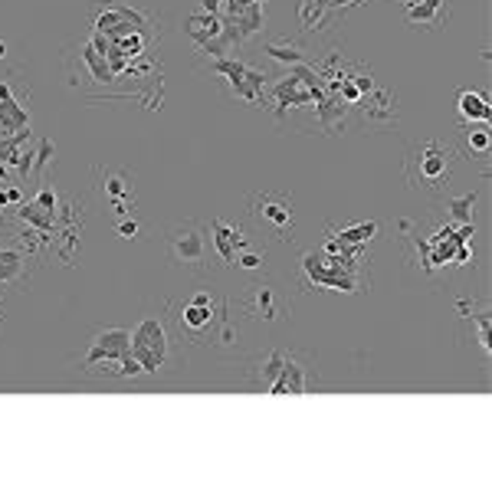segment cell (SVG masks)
Instances as JSON below:
<instances>
[{"mask_svg":"<svg viewBox=\"0 0 492 492\" xmlns=\"http://www.w3.org/2000/svg\"><path fill=\"white\" fill-rule=\"evenodd\" d=\"M460 164V151L443 145L436 138H427L407 151V181L413 191H443L453 181V171Z\"/></svg>","mask_w":492,"mask_h":492,"instance_id":"1","label":"cell"},{"mask_svg":"<svg viewBox=\"0 0 492 492\" xmlns=\"http://www.w3.org/2000/svg\"><path fill=\"white\" fill-rule=\"evenodd\" d=\"M168 250L171 259L184 269H207L210 246H207V226L201 220H184V224L168 230Z\"/></svg>","mask_w":492,"mask_h":492,"instance_id":"2","label":"cell"},{"mask_svg":"<svg viewBox=\"0 0 492 492\" xmlns=\"http://www.w3.org/2000/svg\"><path fill=\"white\" fill-rule=\"evenodd\" d=\"M131 355L141 361L145 374H158L171 358V338L158 318H145L131 331Z\"/></svg>","mask_w":492,"mask_h":492,"instance_id":"3","label":"cell"},{"mask_svg":"<svg viewBox=\"0 0 492 492\" xmlns=\"http://www.w3.org/2000/svg\"><path fill=\"white\" fill-rule=\"evenodd\" d=\"M220 318H224V315H220L217 302L204 306V302L187 298L184 306L178 308V315H174V328H178V335L184 341H191V345H210Z\"/></svg>","mask_w":492,"mask_h":492,"instance_id":"4","label":"cell"},{"mask_svg":"<svg viewBox=\"0 0 492 492\" xmlns=\"http://www.w3.org/2000/svg\"><path fill=\"white\" fill-rule=\"evenodd\" d=\"M210 69H214L217 76H224L226 86L234 89L236 99L253 102V105L263 102V89H266V76H263V73L250 69V66L240 63V59H226V56L210 59Z\"/></svg>","mask_w":492,"mask_h":492,"instance_id":"5","label":"cell"},{"mask_svg":"<svg viewBox=\"0 0 492 492\" xmlns=\"http://www.w3.org/2000/svg\"><path fill=\"white\" fill-rule=\"evenodd\" d=\"M125 351H131V331L129 328H105V331H99L96 338H92L89 355L82 358V368L92 371L96 364L115 361V358H121Z\"/></svg>","mask_w":492,"mask_h":492,"instance_id":"6","label":"cell"},{"mask_svg":"<svg viewBox=\"0 0 492 492\" xmlns=\"http://www.w3.org/2000/svg\"><path fill=\"white\" fill-rule=\"evenodd\" d=\"M253 214H256L259 220H266V224L273 226L279 236H283L286 230H292V226H296L292 197H286V194H259L256 201H253Z\"/></svg>","mask_w":492,"mask_h":492,"instance_id":"7","label":"cell"},{"mask_svg":"<svg viewBox=\"0 0 492 492\" xmlns=\"http://www.w3.org/2000/svg\"><path fill=\"white\" fill-rule=\"evenodd\" d=\"M269 394H306L308 391V368L302 364L298 355H286L283 368L276 374V381L269 384Z\"/></svg>","mask_w":492,"mask_h":492,"instance_id":"8","label":"cell"},{"mask_svg":"<svg viewBox=\"0 0 492 492\" xmlns=\"http://www.w3.org/2000/svg\"><path fill=\"white\" fill-rule=\"evenodd\" d=\"M210 234H214V250H217L220 263L224 266H234L236 263V253L246 246V236H243L240 226H230L224 220H214L210 224Z\"/></svg>","mask_w":492,"mask_h":492,"instance_id":"9","label":"cell"},{"mask_svg":"<svg viewBox=\"0 0 492 492\" xmlns=\"http://www.w3.org/2000/svg\"><path fill=\"white\" fill-rule=\"evenodd\" d=\"M187 33L194 36L197 43H201L204 49L207 46H214V43L224 36V20H220L217 14H194V16H187Z\"/></svg>","mask_w":492,"mask_h":492,"instance_id":"10","label":"cell"},{"mask_svg":"<svg viewBox=\"0 0 492 492\" xmlns=\"http://www.w3.org/2000/svg\"><path fill=\"white\" fill-rule=\"evenodd\" d=\"M26 129H30V115H26L24 105H16V99H0V138Z\"/></svg>","mask_w":492,"mask_h":492,"instance_id":"11","label":"cell"},{"mask_svg":"<svg viewBox=\"0 0 492 492\" xmlns=\"http://www.w3.org/2000/svg\"><path fill=\"white\" fill-rule=\"evenodd\" d=\"M443 14H446V0H411V4H407V20H411L413 26L440 24Z\"/></svg>","mask_w":492,"mask_h":492,"instance_id":"12","label":"cell"},{"mask_svg":"<svg viewBox=\"0 0 492 492\" xmlns=\"http://www.w3.org/2000/svg\"><path fill=\"white\" fill-rule=\"evenodd\" d=\"M16 217L30 224L33 230H40V234H49V230H56V214L53 210H43L36 201H26V204H16Z\"/></svg>","mask_w":492,"mask_h":492,"instance_id":"13","label":"cell"},{"mask_svg":"<svg viewBox=\"0 0 492 492\" xmlns=\"http://www.w3.org/2000/svg\"><path fill=\"white\" fill-rule=\"evenodd\" d=\"M246 315H256V318H266L273 322L279 315V306H276V292L269 286H253L250 302H246Z\"/></svg>","mask_w":492,"mask_h":492,"instance_id":"14","label":"cell"},{"mask_svg":"<svg viewBox=\"0 0 492 492\" xmlns=\"http://www.w3.org/2000/svg\"><path fill=\"white\" fill-rule=\"evenodd\" d=\"M374 234H378V224L374 220H364L358 226H345V230H331V236L341 243V246H364V243H371Z\"/></svg>","mask_w":492,"mask_h":492,"instance_id":"15","label":"cell"},{"mask_svg":"<svg viewBox=\"0 0 492 492\" xmlns=\"http://www.w3.org/2000/svg\"><path fill=\"white\" fill-rule=\"evenodd\" d=\"M460 115L466 121H489V102H486L483 92H460Z\"/></svg>","mask_w":492,"mask_h":492,"instance_id":"16","label":"cell"},{"mask_svg":"<svg viewBox=\"0 0 492 492\" xmlns=\"http://www.w3.org/2000/svg\"><path fill=\"white\" fill-rule=\"evenodd\" d=\"M26 269V253L24 250H0V286L20 279Z\"/></svg>","mask_w":492,"mask_h":492,"instance_id":"17","label":"cell"},{"mask_svg":"<svg viewBox=\"0 0 492 492\" xmlns=\"http://www.w3.org/2000/svg\"><path fill=\"white\" fill-rule=\"evenodd\" d=\"M466 148L473 154H489V129H486V121H469Z\"/></svg>","mask_w":492,"mask_h":492,"instance_id":"18","label":"cell"},{"mask_svg":"<svg viewBox=\"0 0 492 492\" xmlns=\"http://www.w3.org/2000/svg\"><path fill=\"white\" fill-rule=\"evenodd\" d=\"M473 204H476V194H463L460 201L446 204V210H450L453 220H460V224H473Z\"/></svg>","mask_w":492,"mask_h":492,"instance_id":"19","label":"cell"},{"mask_svg":"<svg viewBox=\"0 0 492 492\" xmlns=\"http://www.w3.org/2000/svg\"><path fill=\"white\" fill-rule=\"evenodd\" d=\"M105 194L112 197V201H125L131 197V184L125 181V174H105Z\"/></svg>","mask_w":492,"mask_h":492,"instance_id":"20","label":"cell"},{"mask_svg":"<svg viewBox=\"0 0 492 492\" xmlns=\"http://www.w3.org/2000/svg\"><path fill=\"white\" fill-rule=\"evenodd\" d=\"M283 358H286V351H273V355L266 358V364L259 368V384L263 388H269L276 381V374H279V368H283Z\"/></svg>","mask_w":492,"mask_h":492,"instance_id":"21","label":"cell"},{"mask_svg":"<svg viewBox=\"0 0 492 492\" xmlns=\"http://www.w3.org/2000/svg\"><path fill=\"white\" fill-rule=\"evenodd\" d=\"M266 53L273 59H279V63H302V59H306L296 46H266Z\"/></svg>","mask_w":492,"mask_h":492,"instance_id":"22","label":"cell"},{"mask_svg":"<svg viewBox=\"0 0 492 492\" xmlns=\"http://www.w3.org/2000/svg\"><path fill=\"white\" fill-rule=\"evenodd\" d=\"M53 151H56V148H53V141H49V138H40V151H33V158H36V161H33V171H43V168H46V164L53 161Z\"/></svg>","mask_w":492,"mask_h":492,"instance_id":"23","label":"cell"},{"mask_svg":"<svg viewBox=\"0 0 492 492\" xmlns=\"http://www.w3.org/2000/svg\"><path fill=\"white\" fill-rule=\"evenodd\" d=\"M234 266H240V269H250V273H256V269H263L266 263H263V256L259 253H250V250H240L236 253V263Z\"/></svg>","mask_w":492,"mask_h":492,"instance_id":"24","label":"cell"},{"mask_svg":"<svg viewBox=\"0 0 492 492\" xmlns=\"http://www.w3.org/2000/svg\"><path fill=\"white\" fill-rule=\"evenodd\" d=\"M16 204H24V191L16 184H4L0 187V210L4 207H16Z\"/></svg>","mask_w":492,"mask_h":492,"instance_id":"25","label":"cell"},{"mask_svg":"<svg viewBox=\"0 0 492 492\" xmlns=\"http://www.w3.org/2000/svg\"><path fill=\"white\" fill-rule=\"evenodd\" d=\"M33 201H36V204H40V207L43 210H53V214H56V194H53V187H43V191H40V194H36V197H33Z\"/></svg>","mask_w":492,"mask_h":492,"instance_id":"26","label":"cell"},{"mask_svg":"<svg viewBox=\"0 0 492 492\" xmlns=\"http://www.w3.org/2000/svg\"><path fill=\"white\" fill-rule=\"evenodd\" d=\"M135 234H138V220H121V224H119V236H121V240H131Z\"/></svg>","mask_w":492,"mask_h":492,"instance_id":"27","label":"cell"},{"mask_svg":"<svg viewBox=\"0 0 492 492\" xmlns=\"http://www.w3.org/2000/svg\"><path fill=\"white\" fill-rule=\"evenodd\" d=\"M0 99H14V92H10L7 82H0Z\"/></svg>","mask_w":492,"mask_h":492,"instance_id":"28","label":"cell"},{"mask_svg":"<svg viewBox=\"0 0 492 492\" xmlns=\"http://www.w3.org/2000/svg\"><path fill=\"white\" fill-rule=\"evenodd\" d=\"M4 56H7V43L0 40V59H4Z\"/></svg>","mask_w":492,"mask_h":492,"instance_id":"29","label":"cell"},{"mask_svg":"<svg viewBox=\"0 0 492 492\" xmlns=\"http://www.w3.org/2000/svg\"><path fill=\"white\" fill-rule=\"evenodd\" d=\"M246 4H263V0H246Z\"/></svg>","mask_w":492,"mask_h":492,"instance_id":"30","label":"cell"},{"mask_svg":"<svg viewBox=\"0 0 492 492\" xmlns=\"http://www.w3.org/2000/svg\"><path fill=\"white\" fill-rule=\"evenodd\" d=\"M0 318H4V308H0Z\"/></svg>","mask_w":492,"mask_h":492,"instance_id":"31","label":"cell"}]
</instances>
